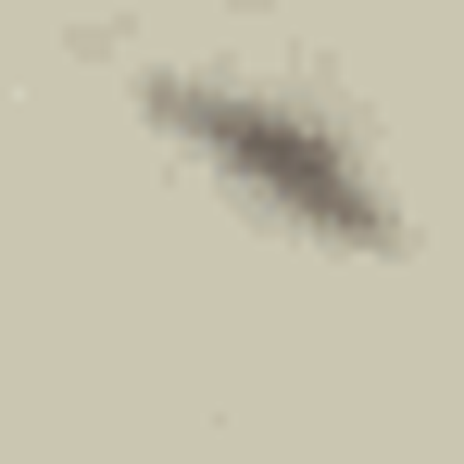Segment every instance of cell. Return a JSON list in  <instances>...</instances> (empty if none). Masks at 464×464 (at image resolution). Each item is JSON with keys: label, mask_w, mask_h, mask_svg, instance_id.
Listing matches in <instances>:
<instances>
[{"label": "cell", "mask_w": 464, "mask_h": 464, "mask_svg": "<svg viewBox=\"0 0 464 464\" xmlns=\"http://www.w3.org/2000/svg\"><path fill=\"white\" fill-rule=\"evenodd\" d=\"M139 113L188 176H214L251 227L302 238V251H401V201H389L377 151L289 76H238V63H139Z\"/></svg>", "instance_id": "1"}]
</instances>
